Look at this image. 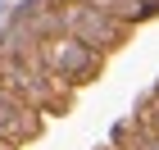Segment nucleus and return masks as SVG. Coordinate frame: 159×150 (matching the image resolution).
I'll return each mask as SVG.
<instances>
[{
  "label": "nucleus",
  "instance_id": "nucleus-1",
  "mask_svg": "<svg viewBox=\"0 0 159 150\" xmlns=\"http://www.w3.org/2000/svg\"><path fill=\"white\" fill-rule=\"evenodd\" d=\"M59 32L86 41V46L100 50V55H109V50H118L123 41H127L132 23H123V18L96 9V5H86V0H59Z\"/></svg>",
  "mask_w": 159,
  "mask_h": 150
},
{
  "label": "nucleus",
  "instance_id": "nucleus-2",
  "mask_svg": "<svg viewBox=\"0 0 159 150\" xmlns=\"http://www.w3.org/2000/svg\"><path fill=\"white\" fill-rule=\"evenodd\" d=\"M100 50H91L86 41L68 37V32H59V37H46L41 41V68H46L59 87H82V82H91V77L100 73Z\"/></svg>",
  "mask_w": 159,
  "mask_h": 150
},
{
  "label": "nucleus",
  "instance_id": "nucleus-3",
  "mask_svg": "<svg viewBox=\"0 0 159 150\" xmlns=\"http://www.w3.org/2000/svg\"><path fill=\"white\" fill-rule=\"evenodd\" d=\"M114 146L118 150H159V137L146 132V127H136V123H123L118 137H114Z\"/></svg>",
  "mask_w": 159,
  "mask_h": 150
},
{
  "label": "nucleus",
  "instance_id": "nucleus-4",
  "mask_svg": "<svg viewBox=\"0 0 159 150\" xmlns=\"http://www.w3.org/2000/svg\"><path fill=\"white\" fill-rule=\"evenodd\" d=\"M0 150H14V146H5V141H0Z\"/></svg>",
  "mask_w": 159,
  "mask_h": 150
},
{
  "label": "nucleus",
  "instance_id": "nucleus-5",
  "mask_svg": "<svg viewBox=\"0 0 159 150\" xmlns=\"http://www.w3.org/2000/svg\"><path fill=\"white\" fill-rule=\"evenodd\" d=\"M105 150H118V146H105Z\"/></svg>",
  "mask_w": 159,
  "mask_h": 150
},
{
  "label": "nucleus",
  "instance_id": "nucleus-6",
  "mask_svg": "<svg viewBox=\"0 0 159 150\" xmlns=\"http://www.w3.org/2000/svg\"><path fill=\"white\" fill-rule=\"evenodd\" d=\"M155 96H159V87H155Z\"/></svg>",
  "mask_w": 159,
  "mask_h": 150
}]
</instances>
